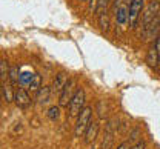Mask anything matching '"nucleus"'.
Here are the masks:
<instances>
[{"mask_svg":"<svg viewBox=\"0 0 160 149\" xmlns=\"http://www.w3.org/2000/svg\"><path fill=\"white\" fill-rule=\"evenodd\" d=\"M91 120H92V108L85 106L80 111L79 115H77V122H76V126H74L76 137H83L85 135V131L89 126Z\"/></svg>","mask_w":160,"mask_h":149,"instance_id":"f257e3e1","label":"nucleus"},{"mask_svg":"<svg viewBox=\"0 0 160 149\" xmlns=\"http://www.w3.org/2000/svg\"><path fill=\"white\" fill-rule=\"evenodd\" d=\"M119 118H109L105 125V134H103V140H102V145L100 149H111L114 145V134L117 132L119 129Z\"/></svg>","mask_w":160,"mask_h":149,"instance_id":"f03ea898","label":"nucleus"},{"mask_svg":"<svg viewBox=\"0 0 160 149\" xmlns=\"http://www.w3.org/2000/svg\"><path fill=\"white\" fill-rule=\"evenodd\" d=\"M85 91L82 89V88H77L76 89V92H74V95H72V99H71V102H69V117H77L80 114V111L85 108Z\"/></svg>","mask_w":160,"mask_h":149,"instance_id":"7ed1b4c3","label":"nucleus"},{"mask_svg":"<svg viewBox=\"0 0 160 149\" xmlns=\"http://www.w3.org/2000/svg\"><path fill=\"white\" fill-rule=\"evenodd\" d=\"M74 92H76V80L74 79H68L65 86H63V89H62V92L59 94V106L68 108Z\"/></svg>","mask_w":160,"mask_h":149,"instance_id":"20e7f679","label":"nucleus"},{"mask_svg":"<svg viewBox=\"0 0 160 149\" xmlns=\"http://www.w3.org/2000/svg\"><path fill=\"white\" fill-rule=\"evenodd\" d=\"M157 16H160V0H152V2L145 8L143 19H142V29H145Z\"/></svg>","mask_w":160,"mask_h":149,"instance_id":"39448f33","label":"nucleus"},{"mask_svg":"<svg viewBox=\"0 0 160 149\" xmlns=\"http://www.w3.org/2000/svg\"><path fill=\"white\" fill-rule=\"evenodd\" d=\"M142 11H143V0H131L129 8H128V23H129L131 29H134L137 26Z\"/></svg>","mask_w":160,"mask_h":149,"instance_id":"423d86ee","label":"nucleus"},{"mask_svg":"<svg viewBox=\"0 0 160 149\" xmlns=\"http://www.w3.org/2000/svg\"><path fill=\"white\" fill-rule=\"evenodd\" d=\"M12 102L16 103V106L19 109H28L32 103V99H31V95L28 94L26 89L17 88V89H14V100Z\"/></svg>","mask_w":160,"mask_h":149,"instance_id":"0eeeda50","label":"nucleus"},{"mask_svg":"<svg viewBox=\"0 0 160 149\" xmlns=\"http://www.w3.org/2000/svg\"><path fill=\"white\" fill-rule=\"evenodd\" d=\"M128 3L123 0V3L120 5L119 8L114 11V16H116V22H117V25L120 26H123V25H126L128 23Z\"/></svg>","mask_w":160,"mask_h":149,"instance_id":"6e6552de","label":"nucleus"},{"mask_svg":"<svg viewBox=\"0 0 160 149\" xmlns=\"http://www.w3.org/2000/svg\"><path fill=\"white\" fill-rule=\"evenodd\" d=\"M99 122L97 120H91V123H89V126L86 128L85 131V142L89 145V143H92L94 140H96V137H97V134H99Z\"/></svg>","mask_w":160,"mask_h":149,"instance_id":"1a4fd4ad","label":"nucleus"},{"mask_svg":"<svg viewBox=\"0 0 160 149\" xmlns=\"http://www.w3.org/2000/svg\"><path fill=\"white\" fill-rule=\"evenodd\" d=\"M51 94H52L51 86H42L39 91L36 92V102L39 105H46L51 100Z\"/></svg>","mask_w":160,"mask_h":149,"instance_id":"9d476101","label":"nucleus"},{"mask_svg":"<svg viewBox=\"0 0 160 149\" xmlns=\"http://www.w3.org/2000/svg\"><path fill=\"white\" fill-rule=\"evenodd\" d=\"M66 80H68L66 74H65V72H59V74L56 75L54 82H52L51 91H52L54 94H57V95H59L60 92H62V89H63V86H65V83H66Z\"/></svg>","mask_w":160,"mask_h":149,"instance_id":"9b49d317","label":"nucleus"},{"mask_svg":"<svg viewBox=\"0 0 160 149\" xmlns=\"http://www.w3.org/2000/svg\"><path fill=\"white\" fill-rule=\"evenodd\" d=\"M159 52H157V49H156V46L152 45L151 48H149V51H148V54H146V63L149 68H157V65H159Z\"/></svg>","mask_w":160,"mask_h":149,"instance_id":"f8f14e48","label":"nucleus"},{"mask_svg":"<svg viewBox=\"0 0 160 149\" xmlns=\"http://www.w3.org/2000/svg\"><path fill=\"white\" fill-rule=\"evenodd\" d=\"M11 83L9 79V65L6 60H0V85Z\"/></svg>","mask_w":160,"mask_h":149,"instance_id":"ddd939ff","label":"nucleus"},{"mask_svg":"<svg viewBox=\"0 0 160 149\" xmlns=\"http://www.w3.org/2000/svg\"><path fill=\"white\" fill-rule=\"evenodd\" d=\"M40 88H42V77H40L39 74H34V77L29 82V91L31 92H37Z\"/></svg>","mask_w":160,"mask_h":149,"instance_id":"4468645a","label":"nucleus"},{"mask_svg":"<svg viewBox=\"0 0 160 149\" xmlns=\"http://www.w3.org/2000/svg\"><path fill=\"white\" fill-rule=\"evenodd\" d=\"M109 2L111 0H97V9H96V14L97 16H102V14H106L108 12Z\"/></svg>","mask_w":160,"mask_h":149,"instance_id":"2eb2a0df","label":"nucleus"},{"mask_svg":"<svg viewBox=\"0 0 160 149\" xmlns=\"http://www.w3.org/2000/svg\"><path fill=\"white\" fill-rule=\"evenodd\" d=\"M99 23H100V28L103 32H108L109 29V19H108V14H102L99 16Z\"/></svg>","mask_w":160,"mask_h":149,"instance_id":"dca6fc26","label":"nucleus"},{"mask_svg":"<svg viewBox=\"0 0 160 149\" xmlns=\"http://www.w3.org/2000/svg\"><path fill=\"white\" fill-rule=\"evenodd\" d=\"M60 115V106H51L49 111H48V117L51 120H57Z\"/></svg>","mask_w":160,"mask_h":149,"instance_id":"f3484780","label":"nucleus"},{"mask_svg":"<svg viewBox=\"0 0 160 149\" xmlns=\"http://www.w3.org/2000/svg\"><path fill=\"white\" fill-rule=\"evenodd\" d=\"M9 79H11V83H12V85L17 83L19 74H17V68H16V66H11V68H9Z\"/></svg>","mask_w":160,"mask_h":149,"instance_id":"a211bd4d","label":"nucleus"},{"mask_svg":"<svg viewBox=\"0 0 160 149\" xmlns=\"http://www.w3.org/2000/svg\"><path fill=\"white\" fill-rule=\"evenodd\" d=\"M139 134H140V129L139 128H134L131 131V134H129V140L134 143V142H137L139 140Z\"/></svg>","mask_w":160,"mask_h":149,"instance_id":"6ab92c4d","label":"nucleus"},{"mask_svg":"<svg viewBox=\"0 0 160 149\" xmlns=\"http://www.w3.org/2000/svg\"><path fill=\"white\" fill-rule=\"evenodd\" d=\"M132 148V142L128 138V140H125V142H122L119 146H117V149H131Z\"/></svg>","mask_w":160,"mask_h":149,"instance_id":"aec40b11","label":"nucleus"},{"mask_svg":"<svg viewBox=\"0 0 160 149\" xmlns=\"http://www.w3.org/2000/svg\"><path fill=\"white\" fill-rule=\"evenodd\" d=\"M96 9H97V0H89V6H88V11H89V12H94V14H96Z\"/></svg>","mask_w":160,"mask_h":149,"instance_id":"412c9836","label":"nucleus"},{"mask_svg":"<svg viewBox=\"0 0 160 149\" xmlns=\"http://www.w3.org/2000/svg\"><path fill=\"white\" fill-rule=\"evenodd\" d=\"M131 149H145V142L139 140L137 143H132V148Z\"/></svg>","mask_w":160,"mask_h":149,"instance_id":"4be33fe9","label":"nucleus"},{"mask_svg":"<svg viewBox=\"0 0 160 149\" xmlns=\"http://www.w3.org/2000/svg\"><path fill=\"white\" fill-rule=\"evenodd\" d=\"M105 112H106V111L103 109V102H100L99 103V117L100 118H103V117H105Z\"/></svg>","mask_w":160,"mask_h":149,"instance_id":"5701e85b","label":"nucleus"},{"mask_svg":"<svg viewBox=\"0 0 160 149\" xmlns=\"http://www.w3.org/2000/svg\"><path fill=\"white\" fill-rule=\"evenodd\" d=\"M125 2H126V3H128V5H129V3H131V0H125Z\"/></svg>","mask_w":160,"mask_h":149,"instance_id":"b1692460","label":"nucleus"}]
</instances>
